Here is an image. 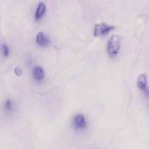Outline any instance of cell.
<instances>
[{"instance_id":"5","label":"cell","mask_w":149,"mask_h":149,"mask_svg":"<svg viewBox=\"0 0 149 149\" xmlns=\"http://www.w3.org/2000/svg\"><path fill=\"white\" fill-rule=\"evenodd\" d=\"M33 76L35 79L39 80V81L43 79L45 77V71H44L43 68L39 65L35 66L33 70Z\"/></svg>"},{"instance_id":"4","label":"cell","mask_w":149,"mask_h":149,"mask_svg":"<svg viewBox=\"0 0 149 149\" xmlns=\"http://www.w3.org/2000/svg\"><path fill=\"white\" fill-rule=\"evenodd\" d=\"M36 42L40 46H47L49 44V39L43 31H39L36 34Z\"/></svg>"},{"instance_id":"8","label":"cell","mask_w":149,"mask_h":149,"mask_svg":"<svg viewBox=\"0 0 149 149\" xmlns=\"http://www.w3.org/2000/svg\"><path fill=\"white\" fill-rule=\"evenodd\" d=\"M1 53L4 57L8 56L9 53H10V48H9L8 45L5 42L1 43Z\"/></svg>"},{"instance_id":"7","label":"cell","mask_w":149,"mask_h":149,"mask_svg":"<svg viewBox=\"0 0 149 149\" xmlns=\"http://www.w3.org/2000/svg\"><path fill=\"white\" fill-rule=\"evenodd\" d=\"M45 9H46V5H45V2L39 1L37 5V7H36V12H35V17H36V20L39 19L43 15L44 13H45Z\"/></svg>"},{"instance_id":"3","label":"cell","mask_w":149,"mask_h":149,"mask_svg":"<svg viewBox=\"0 0 149 149\" xmlns=\"http://www.w3.org/2000/svg\"><path fill=\"white\" fill-rule=\"evenodd\" d=\"M73 125L74 127L77 129H82V128L86 127L87 122H86L84 115L82 113H78L76 115L73 120Z\"/></svg>"},{"instance_id":"10","label":"cell","mask_w":149,"mask_h":149,"mask_svg":"<svg viewBox=\"0 0 149 149\" xmlns=\"http://www.w3.org/2000/svg\"><path fill=\"white\" fill-rule=\"evenodd\" d=\"M14 71H15V73L16 75H17V76L21 75V74H22V70H21V68H20L19 66L15 67V68Z\"/></svg>"},{"instance_id":"1","label":"cell","mask_w":149,"mask_h":149,"mask_svg":"<svg viewBox=\"0 0 149 149\" xmlns=\"http://www.w3.org/2000/svg\"><path fill=\"white\" fill-rule=\"evenodd\" d=\"M121 46V37L118 34H113L108 41L107 52L111 56L117 55Z\"/></svg>"},{"instance_id":"2","label":"cell","mask_w":149,"mask_h":149,"mask_svg":"<svg viewBox=\"0 0 149 149\" xmlns=\"http://www.w3.org/2000/svg\"><path fill=\"white\" fill-rule=\"evenodd\" d=\"M115 28L114 26L112 25H109L106 23H101L99 24L95 25L94 28V36H103V35L109 33L110 31L113 29Z\"/></svg>"},{"instance_id":"6","label":"cell","mask_w":149,"mask_h":149,"mask_svg":"<svg viewBox=\"0 0 149 149\" xmlns=\"http://www.w3.org/2000/svg\"><path fill=\"white\" fill-rule=\"evenodd\" d=\"M138 87L141 90H145L147 87V76L146 74H140L137 80Z\"/></svg>"},{"instance_id":"9","label":"cell","mask_w":149,"mask_h":149,"mask_svg":"<svg viewBox=\"0 0 149 149\" xmlns=\"http://www.w3.org/2000/svg\"><path fill=\"white\" fill-rule=\"evenodd\" d=\"M13 102L10 99H7L5 100V103H4V108H5V110H7V111H11L13 110Z\"/></svg>"}]
</instances>
